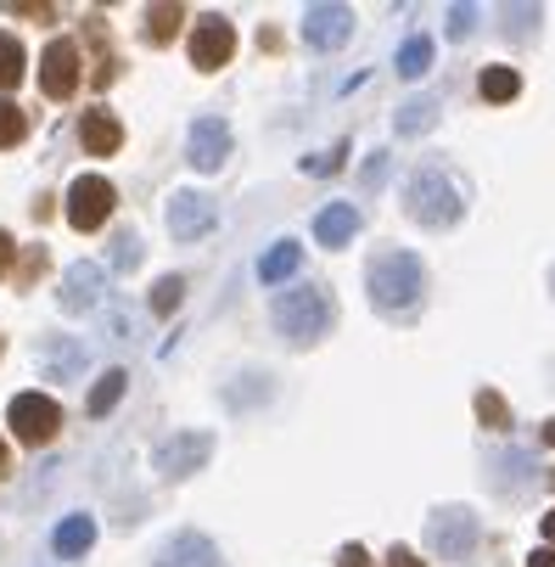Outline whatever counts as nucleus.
Instances as JSON below:
<instances>
[{"instance_id": "obj_10", "label": "nucleus", "mask_w": 555, "mask_h": 567, "mask_svg": "<svg viewBox=\"0 0 555 567\" xmlns=\"http://www.w3.org/2000/svg\"><path fill=\"white\" fill-rule=\"evenodd\" d=\"M169 230H175V241H202V236L213 230V197H202V192H175V197H169Z\"/></svg>"}, {"instance_id": "obj_32", "label": "nucleus", "mask_w": 555, "mask_h": 567, "mask_svg": "<svg viewBox=\"0 0 555 567\" xmlns=\"http://www.w3.org/2000/svg\"><path fill=\"white\" fill-rule=\"evenodd\" d=\"M12 254H18V241H12L7 230H0V276H7V265H12Z\"/></svg>"}, {"instance_id": "obj_18", "label": "nucleus", "mask_w": 555, "mask_h": 567, "mask_svg": "<svg viewBox=\"0 0 555 567\" xmlns=\"http://www.w3.org/2000/svg\"><path fill=\"white\" fill-rule=\"evenodd\" d=\"M432 124H438V102L432 96H410V102H399V113H392V130L399 135H421Z\"/></svg>"}, {"instance_id": "obj_29", "label": "nucleus", "mask_w": 555, "mask_h": 567, "mask_svg": "<svg viewBox=\"0 0 555 567\" xmlns=\"http://www.w3.org/2000/svg\"><path fill=\"white\" fill-rule=\"evenodd\" d=\"M471 29H478V12H471V7H454V12H449V34H454V40H465Z\"/></svg>"}, {"instance_id": "obj_30", "label": "nucleus", "mask_w": 555, "mask_h": 567, "mask_svg": "<svg viewBox=\"0 0 555 567\" xmlns=\"http://www.w3.org/2000/svg\"><path fill=\"white\" fill-rule=\"evenodd\" d=\"M387 561H392V567H421V556H416L410 545H392V550H387Z\"/></svg>"}, {"instance_id": "obj_31", "label": "nucleus", "mask_w": 555, "mask_h": 567, "mask_svg": "<svg viewBox=\"0 0 555 567\" xmlns=\"http://www.w3.org/2000/svg\"><path fill=\"white\" fill-rule=\"evenodd\" d=\"M343 567H370V556H365V545H343V556H337Z\"/></svg>"}, {"instance_id": "obj_13", "label": "nucleus", "mask_w": 555, "mask_h": 567, "mask_svg": "<svg viewBox=\"0 0 555 567\" xmlns=\"http://www.w3.org/2000/svg\"><path fill=\"white\" fill-rule=\"evenodd\" d=\"M157 567H219V550H213L208 534L186 528V534H175L164 550H157Z\"/></svg>"}, {"instance_id": "obj_5", "label": "nucleus", "mask_w": 555, "mask_h": 567, "mask_svg": "<svg viewBox=\"0 0 555 567\" xmlns=\"http://www.w3.org/2000/svg\"><path fill=\"white\" fill-rule=\"evenodd\" d=\"M113 203H118V192H113L102 175H78V181L67 186V225H73V230H102L107 214H113Z\"/></svg>"}, {"instance_id": "obj_7", "label": "nucleus", "mask_w": 555, "mask_h": 567, "mask_svg": "<svg viewBox=\"0 0 555 567\" xmlns=\"http://www.w3.org/2000/svg\"><path fill=\"white\" fill-rule=\"evenodd\" d=\"M230 51H235V29H230V18H219V12L197 18V29H191V62H197L202 73H213V68L230 62Z\"/></svg>"}, {"instance_id": "obj_27", "label": "nucleus", "mask_w": 555, "mask_h": 567, "mask_svg": "<svg viewBox=\"0 0 555 567\" xmlns=\"http://www.w3.org/2000/svg\"><path fill=\"white\" fill-rule=\"evenodd\" d=\"M478 416H483V427H511V411H505V399L494 388L478 393Z\"/></svg>"}, {"instance_id": "obj_34", "label": "nucleus", "mask_w": 555, "mask_h": 567, "mask_svg": "<svg viewBox=\"0 0 555 567\" xmlns=\"http://www.w3.org/2000/svg\"><path fill=\"white\" fill-rule=\"evenodd\" d=\"M12 472V455H7V439H0V477H7Z\"/></svg>"}, {"instance_id": "obj_19", "label": "nucleus", "mask_w": 555, "mask_h": 567, "mask_svg": "<svg viewBox=\"0 0 555 567\" xmlns=\"http://www.w3.org/2000/svg\"><path fill=\"white\" fill-rule=\"evenodd\" d=\"M478 91H483V102H516V91H522V73H516V68H483Z\"/></svg>"}, {"instance_id": "obj_15", "label": "nucleus", "mask_w": 555, "mask_h": 567, "mask_svg": "<svg viewBox=\"0 0 555 567\" xmlns=\"http://www.w3.org/2000/svg\"><path fill=\"white\" fill-rule=\"evenodd\" d=\"M96 298H102V265H73L62 276V309L67 315H85Z\"/></svg>"}, {"instance_id": "obj_20", "label": "nucleus", "mask_w": 555, "mask_h": 567, "mask_svg": "<svg viewBox=\"0 0 555 567\" xmlns=\"http://www.w3.org/2000/svg\"><path fill=\"white\" fill-rule=\"evenodd\" d=\"M297 259H303L297 241H275V248L259 259V276H264V281H286V276L297 270Z\"/></svg>"}, {"instance_id": "obj_1", "label": "nucleus", "mask_w": 555, "mask_h": 567, "mask_svg": "<svg viewBox=\"0 0 555 567\" xmlns=\"http://www.w3.org/2000/svg\"><path fill=\"white\" fill-rule=\"evenodd\" d=\"M405 214L427 230H454L465 214V181L443 164H421L405 186Z\"/></svg>"}, {"instance_id": "obj_3", "label": "nucleus", "mask_w": 555, "mask_h": 567, "mask_svg": "<svg viewBox=\"0 0 555 567\" xmlns=\"http://www.w3.org/2000/svg\"><path fill=\"white\" fill-rule=\"evenodd\" d=\"M270 315H275L281 338L314 343V338L332 327V292H326V287H286V292L270 303Z\"/></svg>"}, {"instance_id": "obj_17", "label": "nucleus", "mask_w": 555, "mask_h": 567, "mask_svg": "<svg viewBox=\"0 0 555 567\" xmlns=\"http://www.w3.org/2000/svg\"><path fill=\"white\" fill-rule=\"evenodd\" d=\"M51 545H56V556H85V550L96 545V517H85V512L62 517L56 534H51Z\"/></svg>"}, {"instance_id": "obj_8", "label": "nucleus", "mask_w": 555, "mask_h": 567, "mask_svg": "<svg viewBox=\"0 0 555 567\" xmlns=\"http://www.w3.org/2000/svg\"><path fill=\"white\" fill-rule=\"evenodd\" d=\"M40 91L51 102H62V96L78 91V45L73 40H51L45 45V56H40Z\"/></svg>"}, {"instance_id": "obj_12", "label": "nucleus", "mask_w": 555, "mask_h": 567, "mask_svg": "<svg viewBox=\"0 0 555 567\" xmlns=\"http://www.w3.org/2000/svg\"><path fill=\"white\" fill-rule=\"evenodd\" d=\"M208 455H213L208 433H175L164 450H157V472H164V477H191Z\"/></svg>"}, {"instance_id": "obj_9", "label": "nucleus", "mask_w": 555, "mask_h": 567, "mask_svg": "<svg viewBox=\"0 0 555 567\" xmlns=\"http://www.w3.org/2000/svg\"><path fill=\"white\" fill-rule=\"evenodd\" d=\"M191 169H202V175H213V169H224V157H230V124L219 118V113H208V118H197L191 124Z\"/></svg>"}, {"instance_id": "obj_11", "label": "nucleus", "mask_w": 555, "mask_h": 567, "mask_svg": "<svg viewBox=\"0 0 555 567\" xmlns=\"http://www.w3.org/2000/svg\"><path fill=\"white\" fill-rule=\"evenodd\" d=\"M348 34H354V12L348 7H308L303 12V40L314 51H337V45H348Z\"/></svg>"}, {"instance_id": "obj_24", "label": "nucleus", "mask_w": 555, "mask_h": 567, "mask_svg": "<svg viewBox=\"0 0 555 567\" xmlns=\"http://www.w3.org/2000/svg\"><path fill=\"white\" fill-rule=\"evenodd\" d=\"M180 18H186L180 7H151V12H146V40H151V45H169L175 29H180Z\"/></svg>"}, {"instance_id": "obj_25", "label": "nucleus", "mask_w": 555, "mask_h": 567, "mask_svg": "<svg viewBox=\"0 0 555 567\" xmlns=\"http://www.w3.org/2000/svg\"><path fill=\"white\" fill-rule=\"evenodd\" d=\"M180 298H186V276H164L151 287V315H175Z\"/></svg>"}, {"instance_id": "obj_21", "label": "nucleus", "mask_w": 555, "mask_h": 567, "mask_svg": "<svg viewBox=\"0 0 555 567\" xmlns=\"http://www.w3.org/2000/svg\"><path fill=\"white\" fill-rule=\"evenodd\" d=\"M23 73H29L23 40H18V34H0V91H12V85H18Z\"/></svg>"}, {"instance_id": "obj_6", "label": "nucleus", "mask_w": 555, "mask_h": 567, "mask_svg": "<svg viewBox=\"0 0 555 567\" xmlns=\"http://www.w3.org/2000/svg\"><path fill=\"white\" fill-rule=\"evenodd\" d=\"M427 545H432V556H449V561L471 556V550H478V517L460 512V506L432 512V523H427Z\"/></svg>"}, {"instance_id": "obj_28", "label": "nucleus", "mask_w": 555, "mask_h": 567, "mask_svg": "<svg viewBox=\"0 0 555 567\" xmlns=\"http://www.w3.org/2000/svg\"><path fill=\"white\" fill-rule=\"evenodd\" d=\"M113 259H118V270H135V265H140V236H135V230H124V236H118Z\"/></svg>"}, {"instance_id": "obj_35", "label": "nucleus", "mask_w": 555, "mask_h": 567, "mask_svg": "<svg viewBox=\"0 0 555 567\" xmlns=\"http://www.w3.org/2000/svg\"><path fill=\"white\" fill-rule=\"evenodd\" d=\"M544 539L555 545V512H544Z\"/></svg>"}, {"instance_id": "obj_14", "label": "nucleus", "mask_w": 555, "mask_h": 567, "mask_svg": "<svg viewBox=\"0 0 555 567\" xmlns=\"http://www.w3.org/2000/svg\"><path fill=\"white\" fill-rule=\"evenodd\" d=\"M78 146H85L91 157H113L124 146V124L107 107H91L85 118H78Z\"/></svg>"}, {"instance_id": "obj_4", "label": "nucleus", "mask_w": 555, "mask_h": 567, "mask_svg": "<svg viewBox=\"0 0 555 567\" xmlns=\"http://www.w3.org/2000/svg\"><path fill=\"white\" fill-rule=\"evenodd\" d=\"M7 422H12V433H18V444H51L56 433H62V404L51 399V393H18L12 399V411H7Z\"/></svg>"}, {"instance_id": "obj_23", "label": "nucleus", "mask_w": 555, "mask_h": 567, "mask_svg": "<svg viewBox=\"0 0 555 567\" xmlns=\"http://www.w3.org/2000/svg\"><path fill=\"white\" fill-rule=\"evenodd\" d=\"M124 382H129L124 371H107V377H102V382L91 388V404H85V411H91V416H107V411H113V404L124 399Z\"/></svg>"}, {"instance_id": "obj_16", "label": "nucleus", "mask_w": 555, "mask_h": 567, "mask_svg": "<svg viewBox=\"0 0 555 567\" xmlns=\"http://www.w3.org/2000/svg\"><path fill=\"white\" fill-rule=\"evenodd\" d=\"M354 230H359V214H354L348 203H332V208H321V214H314V236H321L326 248H348V241H354Z\"/></svg>"}, {"instance_id": "obj_2", "label": "nucleus", "mask_w": 555, "mask_h": 567, "mask_svg": "<svg viewBox=\"0 0 555 567\" xmlns=\"http://www.w3.org/2000/svg\"><path fill=\"white\" fill-rule=\"evenodd\" d=\"M365 281H370V303L387 309V315H405V309H416L427 298V265L416 254H405V248L376 254Z\"/></svg>"}, {"instance_id": "obj_22", "label": "nucleus", "mask_w": 555, "mask_h": 567, "mask_svg": "<svg viewBox=\"0 0 555 567\" xmlns=\"http://www.w3.org/2000/svg\"><path fill=\"white\" fill-rule=\"evenodd\" d=\"M427 68H432V40H427V34H410V40L399 45V73H405V79H421Z\"/></svg>"}, {"instance_id": "obj_36", "label": "nucleus", "mask_w": 555, "mask_h": 567, "mask_svg": "<svg viewBox=\"0 0 555 567\" xmlns=\"http://www.w3.org/2000/svg\"><path fill=\"white\" fill-rule=\"evenodd\" d=\"M544 444H549V450H555V422H544Z\"/></svg>"}, {"instance_id": "obj_26", "label": "nucleus", "mask_w": 555, "mask_h": 567, "mask_svg": "<svg viewBox=\"0 0 555 567\" xmlns=\"http://www.w3.org/2000/svg\"><path fill=\"white\" fill-rule=\"evenodd\" d=\"M23 135H29V118H23V107L0 96V146H18Z\"/></svg>"}, {"instance_id": "obj_33", "label": "nucleus", "mask_w": 555, "mask_h": 567, "mask_svg": "<svg viewBox=\"0 0 555 567\" xmlns=\"http://www.w3.org/2000/svg\"><path fill=\"white\" fill-rule=\"evenodd\" d=\"M527 567H555V550H533V561Z\"/></svg>"}]
</instances>
